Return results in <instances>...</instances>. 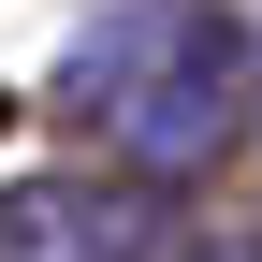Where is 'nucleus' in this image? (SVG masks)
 <instances>
[{
	"mask_svg": "<svg viewBox=\"0 0 262 262\" xmlns=\"http://www.w3.org/2000/svg\"><path fill=\"white\" fill-rule=\"evenodd\" d=\"M248 73H262L248 0H175V15H160V44L131 58V88L102 102L117 175H146V189H204L219 160L248 146Z\"/></svg>",
	"mask_w": 262,
	"mask_h": 262,
	"instance_id": "nucleus-1",
	"label": "nucleus"
},
{
	"mask_svg": "<svg viewBox=\"0 0 262 262\" xmlns=\"http://www.w3.org/2000/svg\"><path fill=\"white\" fill-rule=\"evenodd\" d=\"M160 204L146 175H15L0 189V262H160Z\"/></svg>",
	"mask_w": 262,
	"mask_h": 262,
	"instance_id": "nucleus-2",
	"label": "nucleus"
},
{
	"mask_svg": "<svg viewBox=\"0 0 262 262\" xmlns=\"http://www.w3.org/2000/svg\"><path fill=\"white\" fill-rule=\"evenodd\" d=\"M160 15H175V0H117V15H88V29H73V58L44 73V102H58V117H102L117 88H131V58L160 44Z\"/></svg>",
	"mask_w": 262,
	"mask_h": 262,
	"instance_id": "nucleus-3",
	"label": "nucleus"
},
{
	"mask_svg": "<svg viewBox=\"0 0 262 262\" xmlns=\"http://www.w3.org/2000/svg\"><path fill=\"white\" fill-rule=\"evenodd\" d=\"M175 262H262V248H248V219H219V233H189Z\"/></svg>",
	"mask_w": 262,
	"mask_h": 262,
	"instance_id": "nucleus-4",
	"label": "nucleus"
}]
</instances>
